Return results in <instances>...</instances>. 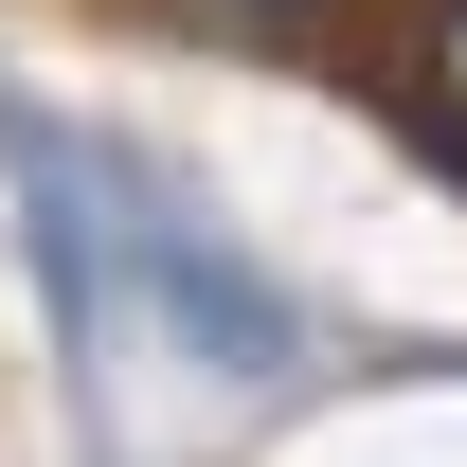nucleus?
Instances as JSON below:
<instances>
[{"label": "nucleus", "instance_id": "1", "mask_svg": "<svg viewBox=\"0 0 467 467\" xmlns=\"http://www.w3.org/2000/svg\"><path fill=\"white\" fill-rule=\"evenodd\" d=\"M431 126H450V144H467V0H450V18H431Z\"/></svg>", "mask_w": 467, "mask_h": 467}, {"label": "nucleus", "instance_id": "2", "mask_svg": "<svg viewBox=\"0 0 467 467\" xmlns=\"http://www.w3.org/2000/svg\"><path fill=\"white\" fill-rule=\"evenodd\" d=\"M216 18H306V0H216Z\"/></svg>", "mask_w": 467, "mask_h": 467}]
</instances>
